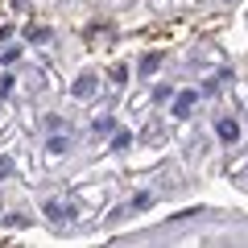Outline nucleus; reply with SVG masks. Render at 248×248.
I'll list each match as a JSON object with an SVG mask.
<instances>
[{"mask_svg": "<svg viewBox=\"0 0 248 248\" xmlns=\"http://www.w3.org/2000/svg\"><path fill=\"white\" fill-rule=\"evenodd\" d=\"M46 215H50V219H58V223H71L79 211H75L71 203H62V199H50V203H46Z\"/></svg>", "mask_w": 248, "mask_h": 248, "instance_id": "1", "label": "nucleus"}, {"mask_svg": "<svg viewBox=\"0 0 248 248\" xmlns=\"http://www.w3.org/2000/svg\"><path fill=\"white\" fill-rule=\"evenodd\" d=\"M195 99H199V91H178V99H174V116L178 120H186V116L195 112Z\"/></svg>", "mask_w": 248, "mask_h": 248, "instance_id": "2", "label": "nucleus"}, {"mask_svg": "<svg viewBox=\"0 0 248 248\" xmlns=\"http://www.w3.org/2000/svg\"><path fill=\"white\" fill-rule=\"evenodd\" d=\"M95 71H83L79 75V79H75V95H79V99H91V95H95Z\"/></svg>", "mask_w": 248, "mask_h": 248, "instance_id": "3", "label": "nucleus"}, {"mask_svg": "<svg viewBox=\"0 0 248 248\" xmlns=\"http://www.w3.org/2000/svg\"><path fill=\"white\" fill-rule=\"evenodd\" d=\"M215 133H219L223 145H236V141H240V124H236V120H219V124H215Z\"/></svg>", "mask_w": 248, "mask_h": 248, "instance_id": "4", "label": "nucleus"}, {"mask_svg": "<svg viewBox=\"0 0 248 248\" xmlns=\"http://www.w3.org/2000/svg\"><path fill=\"white\" fill-rule=\"evenodd\" d=\"M91 133H95V137H108V133H116V120H112V116H99V120L91 124Z\"/></svg>", "mask_w": 248, "mask_h": 248, "instance_id": "5", "label": "nucleus"}, {"mask_svg": "<svg viewBox=\"0 0 248 248\" xmlns=\"http://www.w3.org/2000/svg\"><path fill=\"white\" fill-rule=\"evenodd\" d=\"M17 58H21V46H4V54H0V62H4V66H13Z\"/></svg>", "mask_w": 248, "mask_h": 248, "instance_id": "6", "label": "nucleus"}, {"mask_svg": "<svg viewBox=\"0 0 248 248\" xmlns=\"http://www.w3.org/2000/svg\"><path fill=\"white\" fill-rule=\"evenodd\" d=\"M157 66H161V58H157V54H149V58L141 62V75H153V71H157Z\"/></svg>", "mask_w": 248, "mask_h": 248, "instance_id": "7", "label": "nucleus"}, {"mask_svg": "<svg viewBox=\"0 0 248 248\" xmlns=\"http://www.w3.org/2000/svg\"><path fill=\"white\" fill-rule=\"evenodd\" d=\"M128 141H133L128 133H112V149H116V153H120V149H128Z\"/></svg>", "mask_w": 248, "mask_h": 248, "instance_id": "8", "label": "nucleus"}, {"mask_svg": "<svg viewBox=\"0 0 248 248\" xmlns=\"http://www.w3.org/2000/svg\"><path fill=\"white\" fill-rule=\"evenodd\" d=\"M66 149H71L66 137H50V153H66Z\"/></svg>", "mask_w": 248, "mask_h": 248, "instance_id": "9", "label": "nucleus"}, {"mask_svg": "<svg viewBox=\"0 0 248 248\" xmlns=\"http://www.w3.org/2000/svg\"><path fill=\"white\" fill-rule=\"evenodd\" d=\"M13 87H17V83H13V75H0V95L9 99V91H13Z\"/></svg>", "mask_w": 248, "mask_h": 248, "instance_id": "10", "label": "nucleus"}, {"mask_svg": "<svg viewBox=\"0 0 248 248\" xmlns=\"http://www.w3.org/2000/svg\"><path fill=\"white\" fill-rule=\"evenodd\" d=\"M9 170H13V161H0V178H4V174H9Z\"/></svg>", "mask_w": 248, "mask_h": 248, "instance_id": "11", "label": "nucleus"}]
</instances>
